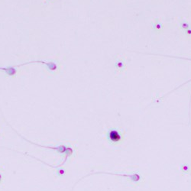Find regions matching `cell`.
<instances>
[{
  "label": "cell",
  "instance_id": "3957f363",
  "mask_svg": "<svg viewBox=\"0 0 191 191\" xmlns=\"http://www.w3.org/2000/svg\"><path fill=\"white\" fill-rule=\"evenodd\" d=\"M109 137H110V139L112 140V141H119L120 138L119 133H118L116 131H110V133H109Z\"/></svg>",
  "mask_w": 191,
  "mask_h": 191
},
{
  "label": "cell",
  "instance_id": "6da1fadb",
  "mask_svg": "<svg viewBox=\"0 0 191 191\" xmlns=\"http://www.w3.org/2000/svg\"><path fill=\"white\" fill-rule=\"evenodd\" d=\"M34 63H41V64H46V65L48 66L49 70H56L57 69V64H56L55 63H54V62L44 61V60H33V61H31V62H27V63L18 64V65H16V67H21V66L26 65V64H34Z\"/></svg>",
  "mask_w": 191,
  "mask_h": 191
},
{
  "label": "cell",
  "instance_id": "7a4b0ae2",
  "mask_svg": "<svg viewBox=\"0 0 191 191\" xmlns=\"http://www.w3.org/2000/svg\"><path fill=\"white\" fill-rule=\"evenodd\" d=\"M16 66H12V67H0V70H3L6 72L7 75L10 77H13L16 74Z\"/></svg>",
  "mask_w": 191,
  "mask_h": 191
}]
</instances>
